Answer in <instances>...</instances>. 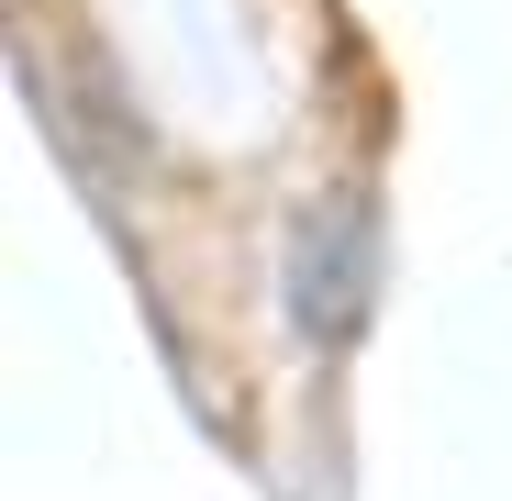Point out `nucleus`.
Here are the masks:
<instances>
[{"instance_id": "1", "label": "nucleus", "mask_w": 512, "mask_h": 501, "mask_svg": "<svg viewBox=\"0 0 512 501\" xmlns=\"http://www.w3.org/2000/svg\"><path fill=\"white\" fill-rule=\"evenodd\" d=\"M279 279H290V323L312 334V346H357L368 312H379V201H368L357 179L312 190V201L290 212Z\"/></svg>"}]
</instances>
